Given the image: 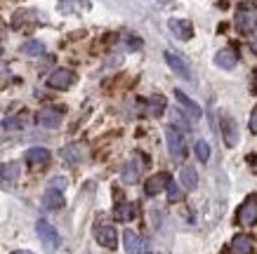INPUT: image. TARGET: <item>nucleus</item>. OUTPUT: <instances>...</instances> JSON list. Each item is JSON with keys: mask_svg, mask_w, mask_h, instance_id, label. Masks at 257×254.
Listing matches in <instances>:
<instances>
[{"mask_svg": "<svg viewBox=\"0 0 257 254\" xmlns=\"http://www.w3.org/2000/svg\"><path fill=\"white\" fill-rule=\"evenodd\" d=\"M236 223L245 226V228L257 223V193H250L248 198L241 202V207L236 209Z\"/></svg>", "mask_w": 257, "mask_h": 254, "instance_id": "1", "label": "nucleus"}, {"mask_svg": "<svg viewBox=\"0 0 257 254\" xmlns=\"http://www.w3.org/2000/svg\"><path fill=\"white\" fill-rule=\"evenodd\" d=\"M66 113V108L64 106H43L36 113V123L40 127H45V130H57L59 125H62V118Z\"/></svg>", "mask_w": 257, "mask_h": 254, "instance_id": "2", "label": "nucleus"}, {"mask_svg": "<svg viewBox=\"0 0 257 254\" xmlns=\"http://www.w3.org/2000/svg\"><path fill=\"white\" fill-rule=\"evenodd\" d=\"M36 233H38L45 252H50V254L57 252V247H59V233L55 231V226L47 221V219H38V221H36Z\"/></svg>", "mask_w": 257, "mask_h": 254, "instance_id": "3", "label": "nucleus"}, {"mask_svg": "<svg viewBox=\"0 0 257 254\" xmlns=\"http://www.w3.org/2000/svg\"><path fill=\"white\" fill-rule=\"evenodd\" d=\"M165 141H168V151H170L175 160L182 162L187 158V144H184V137H182V132L177 127H172V125L165 127Z\"/></svg>", "mask_w": 257, "mask_h": 254, "instance_id": "4", "label": "nucleus"}, {"mask_svg": "<svg viewBox=\"0 0 257 254\" xmlns=\"http://www.w3.org/2000/svg\"><path fill=\"white\" fill-rule=\"evenodd\" d=\"M234 26H236V31L243 33V36L252 33V31L257 29V15H255V10H252V8H245V5H241V8L236 10Z\"/></svg>", "mask_w": 257, "mask_h": 254, "instance_id": "5", "label": "nucleus"}, {"mask_svg": "<svg viewBox=\"0 0 257 254\" xmlns=\"http://www.w3.org/2000/svg\"><path fill=\"white\" fill-rule=\"evenodd\" d=\"M73 83H76V73L71 69H66V66H59V69H55L47 76V85L52 90H69Z\"/></svg>", "mask_w": 257, "mask_h": 254, "instance_id": "6", "label": "nucleus"}, {"mask_svg": "<svg viewBox=\"0 0 257 254\" xmlns=\"http://www.w3.org/2000/svg\"><path fill=\"white\" fill-rule=\"evenodd\" d=\"M165 62H168V66H170L175 73H177L182 80H194V73H191V69H189V64L184 62V57H179V54H175V52H170V50H165Z\"/></svg>", "mask_w": 257, "mask_h": 254, "instance_id": "7", "label": "nucleus"}, {"mask_svg": "<svg viewBox=\"0 0 257 254\" xmlns=\"http://www.w3.org/2000/svg\"><path fill=\"white\" fill-rule=\"evenodd\" d=\"M219 130H222V139L229 148H234L238 144V127H236V120L229 113H222L219 118Z\"/></svg>", "mask_w": 257, "mask_h": 254, "instance_id": "8", "label": "nucleus"}, {"mask_svg": "<svg viewBox=\"0 0 257 254\" xmlns=\"http://www.w3.org/2000/svg\"><path fill=\"white\" fill-rule=\"evenodd\" d=\"M94 238H97V242H99L101 247H106V249H116V245H118L116 226H111V223H99V226L94 228Z\"/></svg>", "mask_w": 257, "mask_h": 254, "instance_id": "9", "label": "nucleus"}, {"mask_svg": "<svg viewBox=\"0 0 257 254\" xmlns=\"http://www.w3.org/2000/svg\"><path fill=\"white\" fill-rule=\"evenodd\" d=\"M170 174L168 172H156V174H151V177L144 181V193H147L149 198H154V195H158L161 191H165L168 188V184H170Z\"/></svg>", "mask_w": 257, "mask_h": 254, "instance_id": "10", "label": "nucleus"}, {"mask_svg": "<svg viewBox=\"0 0 257 254\" xmlns=\"http://www.w3.org/2000/svg\"><path fill=\"white\" fill-rule=\"evenodd\" d=\"M168 29L172 31V36L177 40H191L194 38V24L187 22V19H170L168 22Z\"/></svg>", "mask_w": 257, "mask_h": 254, "instance_id": "11", "label": "nucleus"}, {"mask_svg": "<svg viewBox=\"0 0 257 254\" xmlns=\"http://www.w3.org/2000/svg\"><path fill=\"white\" fill-rule=\"evenodd\" d=\"M50 158H52V153H50L45 146H33L24 153V160L29 162L31 167H43V165L50 162Z\"/></svg>", "mask_w": 257, "mask_h": 254, "instance_id": "12", "label": "nucleus"}, {"mask_svg": "<svg viewBox=\"0 0 257 254\" xmlns=\"http://www.w3.org/2000/svg\"><path fill=\"white\" fill-rule=\"evenodd\" d=\"M255 252V242L250 235L245 233H238L231 238V245H229V254H252Z\"/></svg>", "mask_w": 257, "mask_h": 254, "instance_id": "13", "label": "nucleus"}, {"mask_svg": "<svg viewBox=\"0 0 257 254\" xmlns=\"http://www.w3.org/2000/svg\"><path fill=\"white\" fill-rule=\"evenodd\" d=\"M236 64H238V54L231 50V47H224V50H219L215 54V66L222 71H231L236 69Z\"/></svg>", "mask_w": 257, "mask_h": 254, "instance_id": "14", "label": "nucleus"}, {"mask_svg": "<svg viewBox=\"0 0 257 254\" xmlns=\"http://www.w3.org/2000/svg\"><path fill=\"white\" fill-rule=\"evenodd\" d=\"M123 245L127 254H142L144 252V240L140 238V233H135L133 228L123 231Z\"/></svg>", "mask_w": 257, "mask_h": 254, "instance_id": "15", "label": "nucleus"}, {"mask_svg": "<svg viewBox=\"0 0 257 254\" xmlns=\"http://www.w3.org/2000/svg\"><path fill=\"white\" fill-rule=\"evenodd\" d=\"M38 22H40V15L36 12V10H17L15 17H12V26H15V29H22V26H26V24L36 26Z\"/></svg>", "mask_w": 257, "mask_h": 254, "instance_id": "16", "label": "nucleus"}, {"mask_svg": "<svg viewBox=\"0 0 257 254\" xmlns=\"http://www.w3.org/2000/svg\"><path fill=\"white\" fill-rule=\"evenodd\" d=\"M140 172H142L140 162L127 160L123 167H120V181H123V184H137V181H140Z\"/></svg>", "mask_w": 257, "mask_h": 254, "instance_id": "17", "label": "nucleus"}, {"mask_svg": "<svg viewBox=\"0 0 257 254\" xmlns=\"http://www.w3.org/2000/svg\"><path fill=\"white\" fill-rule=\"evenodd\" d=\"M175 99L179 101V104H182V108H184V111H187L189 116L194 118V120H198V118L203 116V111H201V106H198V104H196L194 99H189L187 94L182 92V90H175Z\"/></svg>", "mask_w": 257, "mask_h": 254, "instance_id": "18", "label": "nucleus"}, {"mask_svg": "<svg viewBox=\"0 0 257 254\" xmlns=\"http://www.w3.org/2000/svg\"><path fill=\"white\" fill-rule=\"evenodd\" d=\"M179 184L184 186V191H194L196 186H198V172H196V167L184 165V167L179 169Z\"/></svg>", "mask_w": 257, "mask_h": 254, "instance_id": "19", "label": "nucleus"}, {"mask_svg": "<svg viewBox=\"0 0 257 254\" xmlns=\"http://www.w3.org/2000/svg\"><path fill=\"white\" fill-rule=\"evenodd\" d=\"M43 207L45 209H62L64 207V195L62 191H57V188H47L45 193H43Z\"/></svg>", "mask_w": 257, "mask_h": 254, "instance_id": "20", "label": "nucleus"}, {"mask_svg": "<svg viewBox=\"0 0 257 254\" xmlns=\"http://www.w3.org/2000/svg\"><path fill=\"white\" fill-rule=\"evenodd\" d=\"M19 177H22V162L10 160L0 165V179L3 181H17Z\"/></svg>", "mask_w": 257, "mask_h": 254, "instance_id": "21", "label": "nucleus"}, {"mask_svg": "<svg viewBox=\"0 0 257 254\" xmlns=\"http://www.w3.org/2000/svg\"><path fill=\"white\" fill-rule=\"evenodd\" d=\"M113 214H116L118 221H133L135 216H137V207H135L133 202L120 200V202H116V209H113Z\"/></svg>", "mask_w": 257, "mask_h": 254, "instance_id": "22", "label": "nucleus"}, {"mask_svg": "<svg viewBox=\"0 0 257 254\" xmlns=\"http://www.w3.org/2000/svg\"><path fill=\"white\" fill-rule=\"evenodd\" d=\"M59 155H62L69 165H78V162L83 160V151L78 148V144H69V146H64Z\"/></svg>", "mask_w": 257, "mask_h": 254, "instance_id": "23", "label": "nucleus"}, {"mask_svg": "<svg viewBox=\"0 0 257 254\" xmlns=\"http://www.w3.org/2000/svg\"><path fill=\"white\" fill-rule=\"evenodd\" d=\"M22 54H26V57H40V54H45V45L40 40H26L22 45Z\"/></svg>", "mask_w": 257, "mask_h": 254, "instance_id": "24", "label": "nucleus"}, {"mask_svg": "<svg viewBox=\"0 0 257 254\" xmlns=\"http://www.w3.org/2000/svg\"><path fill=\"white\" fill-rule=\"evenodd\" d=\"M168 200L170 202H182L184 200V186L179 184V181H172L170 179V184H168Z\"/></svg>", "mask_w": 257, "mask_h": 254, "instance_id": "25", "label": "nucleus"}, {"mask_svg": "<svg viewBox=\"0 0 257 254\" xmlns=\"http://www.w3.org/2000/svg\"><path fill=\"white\" fill-rule=\"evenodd\" d=\"M194 153H196V158H198L201 162H208L210 160V144H208L205 139H196Z\"/></svg>", "mask_w": 257, "mask_h": 254, "instance_id": "26", "label": "nucleus"}, {"mask_svg": "<svg viewBox=\"0 0 257 254\" xmlns=\"http://www.w3.org/2000/svg\"><path fill=\"white\" fill-rule=\"evenodd\" d=\"M149 113H151L154 118L163 116L165 113V97H161V94L151 97V99H149Z\"/></svg>", "mask_w": 257, "mask_h": 254, "instance_id": "27", "label": "nucleus"}, {"mask_svg": "<svg viewBox=\"0 0 257 254\" xmlns=\"http://www.w3.org/2000/svg\"><path fill=\"white\" fill-rule=\"evenodd\" d=\"M26 127V116H10L3 120V130H24Z\"/></svg>", "mask_w": 257, "mask_h": 254, "instance_id": "28", "label": "nucleus"}, {"mask_svg": "<svg viewBox=\"0 0 257 254\" xmlns=\"http://www.w3.org/2000/svg\"><path fill=\"white\" fill-rule=\"evenodd\" d=\"M10 80H12V73H10L8 64H0V87H8Z\"/></svg>", "mask_w": 257, "mask_h": 254, "instance_id": "29", "label": "nucleus"}, {"mask_svg": "<svg viewBox=\"0 0 257 254\" xmlns=\"http://www.w3.org/2000/svg\"><path fill=\"white\" fill-rule=\"evenodd\" d=\"M248 127H250V132L257 137V106L250 111V118H248Z\"/></svg>", "mask_w": 257, "mask_h": 254, "instance_id": "30", "label": "nucleus"}, {"mask_svg": "<svg viewBox=\"0 0 257 254\" xmlns=\"http://www.w3.org/2000/svg\"><path fill=\"white\" fill-rule=\"evenodd\" d=\"M66 184H69V181H66V177H55V179H52V184H50V188L64 191V188H66Z\"/></svg>", "mask_w": 257, "mask_h": 254, "instance_id": "31", "label": "nucleus"}, {"mask_svg": "<svg viewBox=\"0 0 257 254\" xmlns=\"http://www.w3.org/2000/svg\"><path fill=\"white\" fill-rule=\"evenodd\" d=\"M250 50H252V54H255V57H257V38L252 40V43H250Z\"/></svg>", "mask_w": 257, "mask_h": 254, "instance_id": "32", "label": "nucleus"}, {"mask_svg": "<svg viewBox=\"0 0 257 254\" xmlns=\"http://www.w3.org/2000/svg\"><path fill=\"white\" fill-rule=\"evenodd\" d=\"M252 90H255V94H257V71L252 73Z\"/></svg>", "mask_w": 257, "mask_h": 254, "instance_id": "33", "label": "nucleus"}, {"mask_svg": "<svg viewBox=\"0 0 257 254\" xmlns=\"http://www.w3.org/2000/svg\"><path fill=\"white\" fill-rule=\"evenodd\" d=\"M12 254H33V252H29V249H15Z\"/></svg>", "mask_w": 257, "mask_h": 254, "instance_id": "34", "label": "nucleus"}]
</instances>
